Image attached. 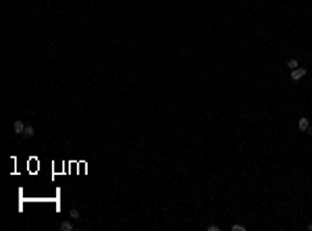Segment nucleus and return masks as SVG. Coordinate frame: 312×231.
<instances>
[{"label":"nucleus","instance_id":"obj_1","mask_svg":"<svg viewBox=\"0 0 312 231\" xmlns=\"http://www.w3.org/2000/svg\"><path fill=\"white\" fill-rule=\"evenodd\" d=\"M304 75H306V69H302V67H298V69H293V71H291V79H293V81L302 79Z\"/></svg>","mask_w":312,"mask_h":231},{"label":"nucleus","instance_id":"obj_2","mask_svg":"<svg viewBox=\"0 0 312 231\" xmlns=\"http://www.w3.org/2000/svg\"><path fill=\"white\" fill-rule=\"evenodd\" d=\"M298 127L302 129V131H308V127H310V121L306 119V117H302L300 119V123H298Z\"/></svg>","mask_w":312,"mask_h":231},{"label":"nucleus","instance_id":"obj_3","mask_svg":"<svg viewBox=\"0 0 312 231\" xmlns=\"http://www.w3.org/2000/svg\"><path fill=\"white\" fill-rule=\"evenodd\" d=\"M58 227H60V231H73V223L71 221H63Z\"/></svg>","mask_w":312,"mask_h":231},{"label":"nucleus","instance_id":"obj_4","mask_svg":"<svg viewBox=\"0 0 312 231\" xmlns=\"http://www.w3.org/2000/svg\"><path fill=\"white\" fill-rule=\"evenodd\" d=\"M23 131H25L23 121H15V133H23Z\"/></svg>","mask_w":312,"mask_h":231},{"label":"nucleus","instance_id":"obj_5","mask_svg":"<svg viewBox=\"0 0 312 231\" xmlns=\"http://www.w3.org/2000/svg\"><path fill=\"white\" fill-rule=\"evenodd\" d=\"M21 135H23V138H31V135H34V127H31V125H25V131L21 133Z\"/></svg>","mask_w":312,"mask_h":231},{"label":"nucleus","instance_id":"obj_6","mask_svg":"<svg viewBox=\"0 0 312 231\" xmlns=\"http://www.w3.org/2000/svg\"><path fill=\"white\" fill-rule=\"evenodd\" d=\"M287 67H289L291 71L298 69V60H296V58H289V60H287Z\"/></svg>","mask_w":312,"mask_h":231},{"label":"nucleus","instance_id":"obj_7","mask_svg":"<svg viewBox=\"0 0 312 231\" xmlns=\"http://www.w3.org/2000/svg\"><path fill=\"white\" fill-rule=\"evenodd\" d=\"M69 217H71V219H79V212H77V208H71Z\"/></svg>","mask_w":312,"mask_h":231},{"label":"nucleus","instance_id":"obj_8","mask_svg":"<svg viewBox=\"0 0 312 231\" xmlns=\"http://www.w3.org/2000/svg\"><path fill=\"white\" fill-rule=\"evenodd\" d=\"M231 229H233V231H243V229H246V227H243V225H233Z\"/></svg>","mask_w":312,"mask_h":231},{"label":"nucleus","instance_id":"obj_9","mask_svg":"<svg viewBox=\"0 0 312 231\" xmlns=\"http://www.w3.org/2000/svg\"><path fill=\"white\" fill-rule=\"evenodd\" d=\"M206 229H208V231H219V225H208Z\"/></svg>","mask_w":312,"mask_h":231},{"label":"nucleus","instance_id":"obj_10","mask_svg":"<svg viewBox=\"0 0 312 231\" xmlns=\"http://www.w3.org/2000/svg\"><path fill=\"white\" fill-rule=\"evenodd\" d=\"M308 229H310V231H312V225H308Z\"/></svg>","mask_w":312,"mask_h":231}]
</instances>
